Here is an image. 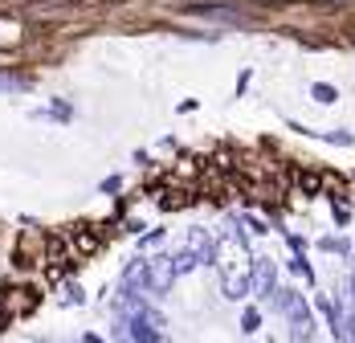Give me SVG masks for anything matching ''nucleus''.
I'll list each match as a JSON object with an SVG mask.
<instances>
[{
	"mask_svg": "<svg viewBox=\"0 0 355 343\" xmlns=\"http://www.w3.org/2000/svg\"><path fill=\"white\" fill-rule=\"evenodd\" d=\"M241 323H245V331H257V315H253V310H245V319H241Z\"/></svg>",
	"mask_w": 355,
	"mask_h": 343,
	"instance_id": "obj_1",
	"label": "nucleus"
}]
</instances>
